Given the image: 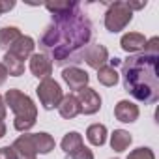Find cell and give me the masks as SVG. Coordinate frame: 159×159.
I'll return each instance as SVG.
<instances>
[{
  "mask_svg": "<svg viewBox=\"0 0 159 159\" xmlns=\"http://www.w3.org/2000/svg\"><path fill=\"white\" fill-rule=\"evenodd\" d=\"M127 159H155V153L150 150V148H137V150H133L129 155H127Z\"/></svg>",
  "mask_w": 159,
  "mask_h": 159,
  "instance_id": "obj_22",
  "label": "cell"
},
{
  "mask_svg": "<svg viewBox=\"0 0 159 159\" xmlns=\"http://www.w3.org/2000/svg\"><path fill=\"white\" fill-rule=\"evenodd\" d=\"M30 71L34 77L38 79H51V73H52V62L49 60V56L45 54H32L30 56Z\"/></svg>",
  "mask_w": 159,
  "mask_h": 159,
  "instance_id": "obj_9",
  "label": "cell"
},
{
  "mask_svg": "<svg viewBox=\"0 0 159 159\" xmlns=\"http://www.w3.org/2000/svg\"><path fill=\"white\" fill-rule=\"evenodd\" d=\"M124 90L137 101L152 105L159 99V54H131L122 62Z\"/></svg>",
  "mask_w": 159,
  "mask_h": 159,
  "instance_id": "obj_2",
  "label": "cell"
},
{
  "mask_svg": "<svg viewBox=\"0 0 159 159\" xmlns=\"http://www.w3.org/2000/svg\"><path fill=\"white\" fill-rule=\"evenodd\" d=\"M58 112H60V116H62V118H66V120L75 118L79 112H81V107H79L77 98H75V96H71V94L64 96V98H62V101H60V105H58Z\"/></svg>",
  "mask_w": 159,
  "mask_h": 159,
  "instance_id": "obj_14",
  "label": "cell"
},
{
  "mask_svg": "<svg viewBox=\"0 0 159 159\" xmlns=\"http://www.w3.org/2000/svg\"><path fill=\"white\" fill-rule=\"evenodd\" d=\"M114 116L118 122H124V124H131L139 118V107L133 103V101H127V99H122L118 101V105L114 107Z\"/></svg>",
  "mask_w": 159,
  "mask_h": 159,
  "instance_id": "obj_11",
  "label": "cell"
},
{
  "mask_svg": "<svg viewBox=\"0 0 159 159\" xmlns=\"http://www.w3.org/2000/svg\"><path fill=\"white\" fill-rule=\"evenodd\" d=\"M81 146H84V142H83V137L79 135L77 131H69L62 139V150L66 152V155H71L73 152H77Z\"/></svg>",
  "mask_w": 159,
  "mask_h": 159,
  "instance_id": "obj_18",
  "label": "cell"
},
{
  "mask_svg": "<svg viewBox=\"0 0 159 159\" xmlns=\"http://www.w3.org/2000/svg\"><path fill=\"white\" fill-rule=\"evenodd\" d=\"M0 159H17V155L11 146H4V148H0Z\"/></svg>",
  "mask_w": 159,
  "mask_h": 159,
  "instance_id": "obj_25",
  "label": "cell"
},
{
  "mask_svg": "<svg viewBox=\"0 0 159 159\" xmlns=\"http://www.w3.org/2000/svg\"><path fill=\"white\" fill-rule=\"evenodd\" d=\"M144 43H146V38L140 34V32H129V34H124L122 39H120V45L125 52H137V51H142L144 49Z\"/></svg>",
  "mask_w": 159,
  "mask_h": 159,
  "instance_id": "obj_13",
  "label": "cell"
},
{
  "mask_svg": "<svg viewBox=\"0 0 159 159\" xmlns=\"http://www.w3.org/2000/svg\"><path fill=\"white\" fill-rule=\"evenodd\" d=\"M45 8L52 13V21L39 39V47L58 66L83 62V52L92 39V23L81 4L77 0H58L47 2Z\"/></svg>",
  "mask_w": 159,
  "mask_h": 159,
  "instance_id": "obj_1",
  "label": "cell"
},
{
  "mask_svg": "<svg viewBox=\"0 0 159 159\" xmlns=\"http://www.w3.org/2000/svg\"><path fill=\"white\" fill-rule=\"evenodd\" d=\"M11 148H13L17 159H36V157H38V152H36L34 142H32V135H28V133L21 135V137L13 142Z\"/></svg>",
  "mask_w": 159,
  "mask_h": 159,
  "instance_id": "obj_10",
  "label": "cell"
},
{
  "mask_svg": "<svg viewBox=\"0 0 159 159\" xmlns=\"http://www.w3.org/2000/svg\"><path fill=\"white\" fill-rule=\"evenodd\" d=\"M2 64H4L8 75H11V77H21V75L25 73V62H21L19 58H15V56L10 54V52L4 54V62H2Z\"/></svg>",
  "mask_w": 159,
  "mask_h": 159,
  "instance_id": "obj_19",
  "label": "cell"
},
{
  "mask_svg": "<svg viewBox=\"0 0 159 159\" xmlns=\"http://www.w3.org/2000/svg\"><path fill=\"white\" fill-rule=\"evenodd\" d=\"M4 103L15 112V120H13V127L17 131H28L36 125V120H38V109L34 105V101L23 94L21 90L17 88H11L6 92V98H4Z\"/></svg>",
  "mask_w": 159,
  "mask_h": 159,
  "instance_id": "obj_3",
  "label": "cell"
},
{
  "mask_svg": "<svg viewBox=\"0 0 159 159\" xmlns=\"http://www.w3.org/2000/svg\"><path fill=\"white\" fill-rule=\"evenodd\" d=\"M83 60H84L90 67L99 69V67H103V66L109 62V52H107V49H105L103 45L94 43V45H88V47L84 49Z\"/></svg>",
  "mask_w": 159,
  "mask_h": 159,
  "instance_id": "obj_8",
  "label": "cell"
},
{
  "mask_svg": "<svg viewBox=\"0 0 159 159\" xmlns=\"http://www.w3.org/2000/svg\"><path fill=\"white\" fill-rule=\"evenodd\" d=\"M127 6H129V10L133 11V10H142V8L146 6V2H127Z\"/></svg>",
  "mask_w": 159,
  "mask_h": 159,
  "instance_id": "obj_29",
  "label": "cell"
},
{
  "mask_svg": "<svg viewBox=\"0 0 159 159\" xmlns=\"http://www.w3.org/2000/svg\"><path fill=\"white\" fill-rule=\"evenodd\" d=\"M98 81L103 86H116L118 83V71L111 66H103L98 69Z\"/></svg>",
  "mask_w": 159,
  "mask_h": 159,
  "instance_id": "obj_21",
  "label": "cell"
},
{
  "mask_svg": "<svg viewBox=\"0 0 159 159\" xmlns=\"http://www.w3.org/2000/svg\"><path fill=\"white\" fill-rule=\"evenodd\" d=\"M77 101H79V107H81V112L84 114H96L99 109H101V98L96 90L92 88H83L77 96Z\"/></svg>",
  "mask_w": 159,
  "mask_h": 159,
  "instance_id": "obj_7",
  "label": "cell"
},
{
  "mask_svg": "<svg viewBox=\"0 0 159 159\" xmlns=\"http://www.w3.org/2000/svg\"><path fill=\"white\" fill-rule=\"evenodd\" d=\"M34 39L30 38V36H21L11 47H10V54H13L15 58H19L21 62H25L28 56H32V51H34Z\"/></svg>",
  "mask_w": 159,
  "mask_h": 159,
  "instance_id": "obj_12",
  "label": "cell"
},
{
  "mask_svg": "<svg viewBox=\"0 0 159 159\" xmlns=\"http://www.w3.org/2000/svg\"><path fill=\"white\" fill-rule=\"evenodd\" d=\"M131 140H133V137H131L127 131H124V129H114V133L111 135V148H112L114 152H124V150L129 148Z\"/></svg>",
  "mask_w": 159,
  "mask_h": 159,
  "instance_id": "obj_17",
  "label": "cell"
},
{
  "mask_svg": "<svg viewBox=\"0 0 159 159\" xmlns=\"http://www.w3.org/2000/svg\"><path fill=\"white\" fill-rule=\"evenodd\" d=\"M6 120V103H4V98L0 96V122Z\"/></svg>",
  "mask_w": 159,
  "mask_h": 159,
  "instance_id": "obj_28",
  "label": "cell"
},
{
  "mask_svg": "<svg viewBox=\"0 0 159 159\" xmlns=\"http://www.w3.org/2000/svg\"><path fill=\"white\" fill-rule=\"evenodd\" d=\"M6 79H8V71H6V67H4V64L0 62V86H2L4 83H6Z\"/></svg>",
  "mask_w": 159,
  "mask_h": 159,
  "instance_id": "obj_27",
  "label": "cell"
},
{
  "mask_svg": "<svg viewBox=\"0 0 159 159\" xmlns=\"http://www.w3.org/2000/svg\"><path fill=\"white\" fill-rule=\"evenodd\" d=\"M86 139L94 146H103L107 140V127L103 124H92L86 129Z\"/></svg>",
  "mask_w": 159,
  "mask_h": 159,
  "instance_id": "obj_16",
  "label": "cell"
},
{
  "mask_svg": "<svg viewBox=\"0 0 159 159\" xmlns=\"http://www.w3.org/2000/svg\"><path fill=\"white\" fill-rule=\"evenodd\" d=\"M131 19H133V11L129 10L127 2H122L120 0V2H114L109 6V10L105 13V28L109 32L116 34V32L124 30L131 23Z\"/></svg>",
  "mask_w": 159,
  "mask_h": 159,
  "instance_id": "obj_4",
  "label": "cell"
},
{
  "mask_svg": "<svg viewBox=\"0 0 159 159\" xmlns=\"http://www.w3.org/2000/svg\"><path fill=\"white\" fill-rule=\"evenodd\" d=\"M62 79H64V83H66L71 90H75V92H81L83 88H86V86H88V81H90L88 73H86L84 69H81V67H77V66L66 67V69L62 71Z\"/></svg>",
  "mask_w": 159,
  "mask_h": 159,
  "instance_id": "obj_6",
  "label": "cell"
},
{
  "mask_svg": "<svg viewBox=\"0 0 159 159\" xmlns=\"http://www.w3.org/2000/svg\"><path fill=\"white\" fill-rule=\"evenodd\" d=\"M11 8H15V2H13V0H0V15L6 13V11H10Z\"/></svg>",
  "mask_w": 159,
  "mask_h": 159,
  "instance_id": "obj_26",
  "label": "cell"
},
{
  "mask_svg": "<svg viewBox=\"0 0 159 159\" xmlns=\"http://www.w3.org/2000/svg\"><path fill=\"white\" fill-rule=\"evenodd\" d=\"M69 157H71V159H94V153H92V150H90V148L81 146L77 152H73Z\"/></svg>",
  "mask_w": 159,
  "mask_h": 159,
  "instance_id": "obj_24",
  "label": "cell"
},
{
  "mask_svg": "<svg viewBox=\"0 0 159 159\" xmlns=\"http://www.w3.org/2000/svg\"><path fill=\"white\" fill-rule=\"evenodd\" d=\"M19 38H21V32L15 26H4V28H0V49H10Z\"/></svg>",
  "mask_w": 159,
  "mask_h": 159,
  "instance_id": "obj_20",
  "label": "cell"
},
{
  "mask_svg": "<svg viewBox=\"0 0 159 159\" xmlns=\"http://www.w3.org/2000/svg\"><path fill=\"white\" fill-rule=\"evenodd\" d=\"M146 54H159V38H152V39H146L144 43V49H142Z\"/></svg>",
  "mask_w": 159,
  "mask_h": 159,
  "instance_id": "obj_23",
  "label": "cell"
},
{
  "mask_svg": "<svg viewBox=\"0 0 159 159\" xmlns=\"http://www.w3.org/2000/svg\"><path fill=\"white\" fill-rule=\"evenodd\" d=\"M36 94H38L39 101H41L43 109H47V111L58 107L62 98H64L62 88H60V84L54 81V79H43V81L39 83V86L36 88Z\"/></svg>",
  "mask_w": 159,
  "mask_h": 159,
  "instance_id": "obj_5",
  "label": "cell"
},
{
  "mask_svg": "<svg viewBox=\"0 0 159 159\" xmlns=\"http://www.w3.org/2000/svg\"><path fill=\"white\" fill-rule=\"evenodd\" d=\"M32 142L38 153H51L54 150V139L49 133H34Z\"/></svg>",
  "mask_w": 159,
  "mask_h": 159,
  "instance_id": "obj_15",
  "label": "cell"
}]
</instances>
